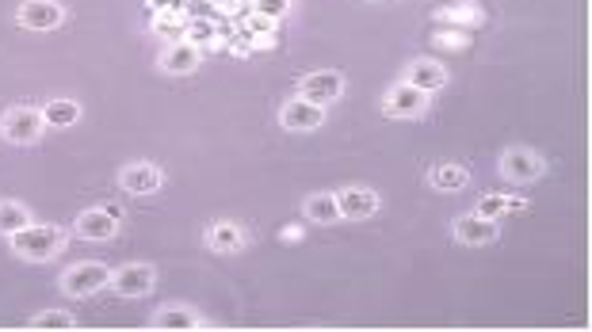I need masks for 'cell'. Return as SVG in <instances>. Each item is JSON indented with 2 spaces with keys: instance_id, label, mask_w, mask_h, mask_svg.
Masks as SVG:
<instances>
[{
  "instance_id": "obj_1",
  "label": "cell",
  "mask_w": 592,
  "mask_h": 332,
  "mask_svg": "<svg viewBox=\"0 0 592 332\" xmlns=\"http://www.w3.org/2000/svg\"><path fill=\"white\" fill-rule=\"evenodd\" d=\"M12 241V252L20 260H31V264H43V260H54L62 249H65V229L62 226H24L20 233L8 237Z\"/></svg>"
},
{
  "instance_id": "obj_2",
  "label": "cell",
  "mask_w": 592,
  "mask_h": 332,
  "mask_svg": "<svg viewBox=\"0 0 592 332\" xmlns=\"http://www.w3.org/2000/svg\"><path fill=\"white\" fill-rule=\"evenodd\" d=\"M429 100H432V92H420L401 81L382 96V115L386 119H420L424 111H429Z\"/></svg>"
},
{
  "instance_id": "obj_3",
  "label": "cell",
  "mask_w": 592,
  "mask_h": 332,
  "mask_svg": "<svg viewBox=\"0 0 592 332\" xmlns=\"http://www.w3.org/2000/svg\"><path fill=\"white\" fill-rule=\"evenodd\" d=\"M46 131L43 111L39 107H12L5 119H0V134H5L12 145H31L39 142V134Z\"/></svg>"
},
{
  "instance_id": "obj_4",
  "label": "cell",
  "mask_w": 592,
  "mask_h": 332,
  "mask_svg": "<svg viewBox=\"0 0 592 332\" xmlns=\"http://www.w3.org/2000/svg\"><path fill=\"white\" fill-rule=\"evenodd\" d=\"M111 283V268L96 264V260H84V264H73L65 275H62V290L69 298H88Z\"/></svg>"
},
{
  "instance_id": "obj_5",
  "label": "cell",
  "mask_w": 592,
  "mask_h": 332,
  "mask_svg": "<svg viewBox=\"0 0 592 332\" xmlns=\"http://www.w3.org/2000/svg\"><path fill=\"white\" fill-rule=\"evenodd\" d=\"M299 92H302V100L318 103V107H329V103H337L344 96V77H340L337 69L306 73V77L299 81Z\"/></svg>"
},
{
  "instance_id": "obj_6",
  "label": "cell",
  "mask_w": 592,
  "mask_h": 332,
  "mask_svg": "<svg viewBox=\"0 0 592 332\" xmlns=\"http://www.w3.org/2000/svg\"><path fill=\"white\" fill-rule=\"evenodd\" d=\"M157 283V271L153 264H123L119 271H111V283L115 287L119 298H142V294H150Z\"/></svg>"
},
{
  "instance_id": "obj_7",
  "label": "cell",
  "mask_w": 592,
  "mask_h": 332,
  "mask_svg": "<svg viewBox=\"0 0 592 332\" xmlns=\"http://www.w3.org/2000/svg\"><path fill=\"white\" fill-rule=\"evenodd\" d=\"M501 176L508 183H535L543 176V157L535 150H524V145H512L501 153Z\"/></svg>"
},
{
  "instance_id": "obj_8",
  "label": "cell",
  "mask_w": 592,
  "mask_h": 332,
  "mask_svg": "<svg viewBox=\"0 0 592 332\" xmlns=\"http://www.w3.org/2000/svg\"><path fill=\"white\" fill-rule=\"evenodd\" d=\"M62 20H65V8L58 0H24L20 12H15V24L24 31H54L62 27Z\"/></svg>"
},
{
  "instance_id": "obj_9",
  "label": "cell",
  "mask_w": 592,
  "mask_h": 332,
  "mask_svg": "<svg viewBox=\"0 0 592 332\" xmlns=\"http://www.w3.org/2000/svg\"><path fill=\"white\" fill-rule=\"evenodd\" d=\"M119 218L123 210L119 207H96V210H84L77 218V233L84 241H111L119 233Z\"/></svg>"
},
{
  "instance_id": "obj_10",
  "label": "cell",
  "mask_w": 592,
  "mask_h": 332,
  "mask_svg": "<svg viewBox=\"0 0 592 332\" xmlns=\"http://www.w3.org/2000/svg\"><path fill=\"white\" fill-rule=\"evenodd\" d=\"M455 241L467 245V249H482V245H493L497 241V221L493 218H482V214H462L455 218Z\"/></svg>"
},
{
  "instance_id": "obj_11",
  "label": "cell",
  "mask_w": 592,
  "mask_h": 332,
  "mask_svg": "<svg viewBox=\"0 0 592 332\" xmlns=\"http://www.w3.org/2000/svg\"><path fill=\"white\" fill-rule=\"evenodd\" d=\"M280 122H283V131H294V134L318 131V126L325 122V107L310 103V100H302V96H294L291 103H283V111H280Z\"/></svg>"
},
{
  "instance_id": "obj_12",
  "label": "cell",
  "mask_w": 592,
  "mask_h": 332,
  "mask_svg": "<svg viewBox=\"0 0 592 332\" xmlns=\"http://www.w3.org/2000/svg\"><path fill=\"white\" fill-rule=\"evenodd\" d=\"M202 62V50L192 46L188 39H180V43H169L161 50V69L169 73V77H188V73H195Z\"/></svg>"
},
{
  "instance_id": "obj_13",
  "label": "cell",
  "mask_w": 592,
  "mask_h": 332,
  "mask_svg": "<svg viewBox=\"0 0 592 332\" xmlns=\"http://www.w3.org/2000/svg\"><path fill=\"white\" fill-rule=\"evenodd\" d=\"M337 210L348 221H363V218L379 214V195L371 188H344V191H337Z\"/></svg>"
},
{
  "instance_id": "obj_14",
  "label": "cell",
  "mask_w": 592,
  "mask_h": 332,
  "mask_svg": "<svg viewBox=\"0 0 592 332\" xmlns=\"http://www.w3.org/2000/svg\"><path fill=\"white\" fill-rule=\"evenodd\" d=\"M119 183H123V191H131V195H153L164 183V176L157 164H126L119 172Z\"/></svg>"
},
{
  "instance_id": "obj_15",
  "label": "cell",
  "mask_w": 592,
  "mask_h": 332,
  "mask_svg": "<svg viewBox=\"0 0 592 332\" xmlns=\"http://www.w3.org/2000/svg\"><path fill=\"white\" fill-rule=\"evenodd\" d=\"M245 245H249V233L237 221H214V226H207V249L230 256V252H242Z\"/></svg>"
},
{
  "instance_id": "obj_16",
  "label": "cell",
  "mask_w": 592,
  "mask_h": 332,
  "mask_svg": "<svg viewBox=\"0 0 592 332\" xmlns=\"http://www.w3.org/2000/svg\"><path fill=\"white\" fill-rule=\"evenodd\" d=\"M405 84H413L420 92H439L443 84H448V69H443L439 62H429V58L409 62V69H405Z\"/></svg>"
},
{
  "instance_id": "obj_17",
  "label": "cell",
  "mask_w": 592,
  "mask_h": 332,
  "mask_svg": "<svg viewBox=\"0 0 592 332\" xmlns=\"http://www.w3.org/2000/svg\"><path fill=\"white\" fill-rule=\"evenodd\" d=\"M436 20H439V24H451V31H474V27H482L486 12L478 8L474 0H459V5L439 8V12H436Z\"/></svg>"
},
{
  "instance_id": "obj_18",
  "label": "cell",
  "mask_w": 592,
  "mask_h": 332,
  "mask_svg": "<svg viewBox=\"0 0 592 332\" xmlns=\"http://www.w3.org/2000/svg\"><path fill=\"white\" fill-rule=\"evenodd\" d=\"M199 325L202 321L195 317V309H188V306H164L161 313H153V328H161V332H192Z\"/></svg>"
},
{
  "instance_id": "obj_19",
  "label": "cell",
  "mask_w": 592,
  "mask_h": 332,
  "mask_svg": "<svg viewBox=\"0 0 592 332\" xmlns=\"http://www.w3.org/2000/svg\"><path fill=\"white\" fill-rule=\"evenodd\" d=\"M429 183L436 191H443V195H451V191H462L470 183V172L462 169V164H436V169L429 172Z\"/></svg>"
},
{
  "instance_id": "obj_20",
  "label": "cell",
  "mask_w": 592,
  "mask_h": 332,
  "mask_svg": "<svg viewBox=\"0 0 592 332\" xmlns=\"http://www.w3.org/2000/svg\"><path fill=\"white\" fill-rule=\"evenodd\" d=\"M39 111H43V122L54 126V131H65V126H73L81 119V103L77 100H50Z\"/></svg>"
},
{
  "instance_id": "obj_21",
  "label": "cell",
  "mask_w": 592,
  "mask_h": 332,
  "mask_svg": "<svg viewBox=\"0 0 592 332\" xmlns=\"http://www.w3.org/2000/svg\"><path fill=\"white\" fill-rule=\"evenodd\" d=\"M302 214H306V221H313V226H332V221L340 218L337 195H310L302 202Z\"/></svg>"
},
{
  "instance_id": "obj_22",
  "label": "cell",
  "mask_w": 592,
  "mask_h": 332,
  "mask_svg": "<svg viewBox=\"0 0 592 332\" xmlns=\"http://www.w3.org/2000/svg\"><path fill=\"white\" fill-rule=\"evenodd\" d=\"M24 226H31V210L24 207V202H12V199L0 202V237L20 233Z\"/></svg>"
},
{
  "instance_id": "obj_23",
  "label": "cell",
  "mask_w": 592,
  "mask_h": 332,
  "mask_svg": "<svg viewBox=\"0 0 592 332\" xmlns=\"http://www.w3.org/2000/svg\"><path fill=\"white\" fill-rule=\"evenodd\" d=\"M153 31L164 34L169 43H180L188 34V15L183 12H153Z\"/></svg>"
},
{
  "instance_id": "obj_24",
  "label": "cell",
  "mask_w": 592,
  "mask_h": 332,
  "mask_svg": "<svg viewBox=\"0 0 592 332\" xmlns=\"http://www.w3.org/2000/svg\"><path fill=\"white\" fill-rule=\"evenodd\" d=\"M183 39L202 50V46H218L222 34H218V24L214 20H188V34H183Z\"/></svg>"
},
{
  "instance_id": "obj_25",
  "label": "cell",
  "mask_w": 592,
  "mask_h": 332,
  "mask_svg": "<svg viewBox=\"0 0 592 332\" xmlns=\"http://www.w3.org/2000/svg\"><path fill=\"white\" fill-rule=\"evenodd\" d=\"M73 325H77V321H73V313H65V309H43V313H35V317H31V328H39V332H46V328L65 332Z\"/></svg>"
},
{
  "instance_id": "obj_26",
  "label": "cell",
  "mask_w": 592,
  "mask_h": 332,
  "mask_svg": "<svg viewBox=\"0 0 592 332\" xmlns=\"http://www.w3.org/2000/svg\"><path fill=\"white\" fill-rule=\"evenodd\" d=\"M249 12H256V15H268V20L280 24L283 15L291 12V0H249Z\"/></svg>"
},
{
  "instance_id": "obj_27",
  "label": "cell",
  "mask_w": 592,
  "mask_h": 332,
  "mask_svg": "<svg viewBox=\"0 0 592 332\" xmlns=\"http://www.w3.org/2000/svg\"><path fill=\"white\" fill-rule=\"evenodd\" d=\"M474 214H482V218H505L508 214V195H486L482 202L474 207Z\"/></svg>"
},
{
  "instance_id": "obj_28",
  "label": "cell",
  "mask_w": 592,
  "mask_h": 332,
  "mask_svg": "<svg viewBox=\"0 0 592 332\" xmlns=\"http://www.w3.org/2000/svg\"><path fill=\"white\" fill-rule=\"evenodd\" d=\"M470 39L467 34H443V31H436V46H448V50H462Z\"/></svg>"
},
{
  "instance_id": "obj_29",
  "label": "cell",
  "mask_w": 592,
  "mask_h": 332,
  "mask_svg": "<svg viewBox=\"0 0 592 332\" xmlns=\"http://www.w3.org/2000/svg\"><path fill=\"white\" fill-rule=\"evenodd\" d=\"M211 5H214V12H218V8H226V12H237V8L245 5V0H211Z\"/></svg>"
},
{
  "instance_id": "obj_30",
  "label": "cell",
  "mask_w": 592,
  "mask_h": 332,
  "mask_svg": "<svg viewBox=\"0 0 592 332\" xmlns=\"http://www.w3.org/2000/svg\"><path fill=\"white\" fill-rule=\"evenodd\" d=\"M299 233H302L299 226H287V229H283V241H299Z\"/></svg>"
}]
</instances>
